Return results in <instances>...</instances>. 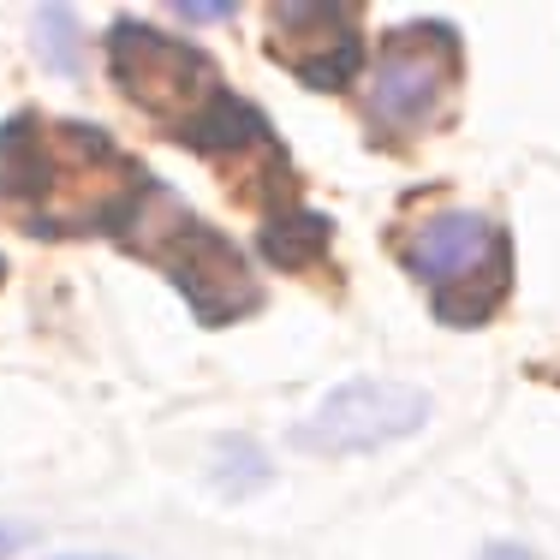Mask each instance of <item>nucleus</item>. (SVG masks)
Wrapping results in <instances>:
<instances>
[{
    "mask_svg": "<svg viewBox=\"0 0 560 560\" xmlns=\"http://www.w3.org/2000/svg\"><path fill=\"white\" fill-rule=\"evenodd\" d=\"M155 179L102 126L55 114L0 119V209L36 238H119Z\"/></svg>",
    "mask_w": 560,
    "mask_h": 560,
    "instance_id": "1",
    "label": "nucleus"
},
{
    "mask_svg": "<svg viewBox=\"0 0 560 560\" xmlns=\"http://www.w3.org/2000/svg\"><path fill=\"white\" fill-rule=\"evenodd\" d=\"M108 72H114L119 96L143 119H155L173 143L209 155V162H226V167L292 173L275 119L257 102L238 96L221 78V66L197 43L167 36L143 19H119L108 31Z\"/></svg>",
    "mask_w": 560,
    "mask_h": 560,
    "instance_id": "2",
    "label": "nucleus"
},
{
    "mask_svg": "<svg viewBox=\"0 0 560 560\" xmlns=\"http://www.w3.org/2000/svg\"><path fill=\"white\" fill-rule=\"evenodd\" d=\"M394 257L411 280H423L430 311L447 328L495 323L513 292V238L477 209H430L406 221L394 233Z\"/></svg>",
    "mask_w": 560,
    "mask_h": 560,
    "instance_id": "3",
    "label": "nucleus"
},
{
    "mask_svg": "<svg viewBox=\"0 0 560 560\" xmlns=\"http://www.w3.org/2000/svg\"><path fill=\"white\" fill-rule=\"evenodd\" d=\"M119 245H126L131 257H143L150 269H162L173 287H179V299L197 311V323L233 328L238 316L262 311V287H257V275H250L245 250L226 233H215L185 197H173L162 179L143 197V209L131 215V226L119 233Z\"/></svg>",
    "mask_w": 560,
    "mask_h": 560,
    "instance_id": "4",
    "label": "nucleus"
},
{
    "mask_svg": "<svg viewBox=\"0 0 560 560\" xmlns=\"http://www.w3.org/2000/svg\"><path fill=\"white\" fill-rule=\"evenodd\" d=\"M465 84V43L442 19H411L382 36L364 84V119L382 143H418L447 126Z\"/></svg>",
    "mask_w": 560,
    "mask_h": 560,
    "instance_id": "5",
    "label": "nucleus"
},
{
    "mask_svg": "<svg viewBox=\"0 0 560 560\" xmlns=\"http://www.w3.org/2000/svg\"><path fill=\"white\" fill-rule=\"evenodd\" d=\"M423 423H430V394L423 388L388 376H352L292 430V447L316 453V459H352V453L406 442Z\"/></svg>",
    "mask_w": 560,
    "mask_h": 560,
    "instance_id": "6",
    "label": "nucleus"
},
{
    "mask_svg": "<svg viewBox=\"0 0 560 560\" xmlns=\"http://www.w3.org/2000/svg\"><path fill=\"white\" fill-rule=\"evenodd\" d=\"M262 48L304 90H352L364 72V7L358 0H269Z\"/></svg>",
    "mask_w": 560,
    "mask_h": 560,
    "instance_id": "7",
    "label": "nucleus"
},
{
    "mask_svg": "<svg viewBox=\"0 0 560 560\" xmlns=\"http://www.w3.org/2000/svg\"><path fill=\"white\" fill-rule=\"evenodd\" d=\"M328 238H335L328 215H311V209L287 203L269 215V226H262V257H269L275 269H311L328 250Z\"/></svg>",
    "mask_w": 560,
    "mask_h": 560,
    "instance_id": "8",
    "label": "nucleus"
},
{
    "mask_svg": "<svg viewBox=\"0 0 560 560\" xmlns=\"http://www.w3.org/2000/svg\"><path fill=\"white\" fill-rule=\"evenodd\" d=\"M179 12V19H191V24H215V19H233V7H226V0H215V7H191V0H185V7H173Z\"/></svg>",
    "mask_w": 560,
    "mask_h": 560,
    "instance_id": "9",
    "label": "nucleus"
},
{
    "mask_svg": "<svg viewBox=\"0 0 560 560\" xmlns=\"http://www.w3.org/2000/svg\"><path fill=\"white\" fill-rule=\"evenodd\" d=\"M483 560H537L530 549H513V542H495V549H483Z\"/></svg>",
    "mask_w": 560,
    "mask_h": 560,
    "instance_id": "10",
    "label": "nucleus"
},
{
    "mask_svg": "<svg viewBox=\"0 0 560 560\" xmlns=\"http://www.w3.org/2000/svg\"><path fill=\"white\" fill-rule=\"evenodd\" d=\"M12 549H24V530L19 525H0V560H7Z\"/></svg>",
    "mask_w": 560,
    "mask_h": 560,
    "instance_id": "11",
    "label": "nucleus"
},
{
    "mask_svg": "<svg viewBox=\"0 0 560 560\" xmlns=\"http://www.w3.org/2000/svg\"><path fill=\"white\" fill-rule=\"evenodd\" d=\"M78 560H102V555H78Z\"/></svg>",
    "mask_w": 560,
    "mask_h": 560,
    "instance_id": "12",
    "label": "nucleus"
},
{
    "mask_svg": "<svg viewBox=\"0 0 560 560\" xmlns=\"http://www.w3.org/2000/svg\"><path fill=\"white\" fill-rule=\"evenodd\" d=\"M0 280H7V262H0Z\"/></svg>",
    "mask_w": 560,
    "mask_h": 560,
    "instance_id": "13",
    "label": "nucleus"
}]
</instances>
